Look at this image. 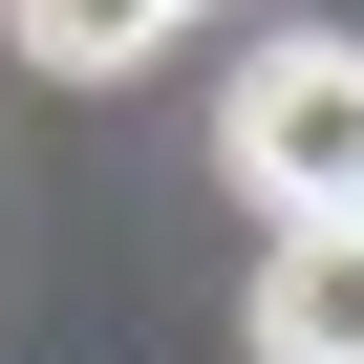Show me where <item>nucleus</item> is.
<instances>
[{"instance_id":"obj_1","label":"nucleus","mask_w":364,"mask_h":364,"mask_svg":"<svg viewBox=\"0 0 364 364\" xmlns=\"http://www.w3.org/2000/svg\"><path fill=\"white\" fill-rule=\"evenodd\" d=\"M236 171L279 193V236L364 215V43H257L236 65Z\"/></svg>"},{"instance_id":"obj_2","label":"nucleus","mask_w":364,"mask_h":364,"mask_svg":"<svg viewBox=\"0 0 364 364\" xmlns=\"http://www.w3.org/2000/svg\"><path fill=\"white\" fill-rule=\"evenodd\" d=\"M257 364H364V236H279L257 257Z\"/></svg>"},{"instance_id":"obj_3","label":"nucleus","mask_w":364,"mask_h":364,"mask_svg":"<svg viewBox=\"0 0 364 364\" xmlns=\"http://www.w3.org/2000/svg\"><path fill=\"white\" fill-rule=\"evenodd\" d=\"M0 43H22V65H65V86H129L171 22H150V0H0Z\"/></svg>"},{"instance_id":"obj_4","label":"nucleus","mask_w":364,"mask_h":364,"mask_svg":"<svg viewBox=\"0 0 364 364\" xmlns=\"http://www.w3.org/2000/svg\"><path fill=\"white\" fill-rule=\"evenodd\" d=\"M150 22H171V0H150Z\"/></svg>"},{"instance_id":"obj_5","label":"nucleus","mask_w":364,"mask_h":364,"mask_svg":"<svg viewBox=\"0 0 364 364\" xmlns=\"http://www.w3.org/2000/svg\"><path fill=\"white\" fill-rule=\"evenodd\" d=\"M343 236H364V215H343Z\"/></svg>"}]
</instances>
